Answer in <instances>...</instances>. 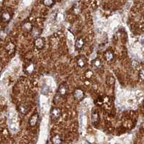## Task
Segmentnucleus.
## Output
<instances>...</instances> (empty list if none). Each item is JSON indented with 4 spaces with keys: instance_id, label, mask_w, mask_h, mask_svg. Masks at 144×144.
I'll list each match as a JSON object with an SVG mask.
<instances>
[{
    "instance_id": "obj_1",
    "label": "nucleus",
    "mask_w": 144,
    "mask_h": 144,
    "mask_svg": "<svg viewBox=\"0 0 144 144\" xmlns=\"http://www.w3.org/2000/svg\"><path fill=\"white\" fill-rule=\"evenodd\" d=\"M13 16V12L12 11V9L9 8L5 9L4 10L1 11V22L3 23H9Z\"/></svg>"
},
{
    "instance_id": "obj_2",
    "label": "nucleus",
    "mask_w": 144,
    "mask_h": 144,
    "mask_svg": "<svg viewBox=\"0 0 144 144\" xmlns=\"http://www.w3.org/2000/svg\"><path fill=\"white\" fill-rule=\"evenodd\" d=\"M36 69V65L33 61H29L24 66V72L27 74H32L33 73Z\"/></svg>"
},
{
    "instance_id": "obj_3",
    "label": "nucleus",
    "mask_w": 144,
    "mask_h": 144,
    "mask_svg": "<svg viewBox=\"0 0 144 144\" xmlns=\"http://www.w3.org/2000/svg\"><path fill=\"white\" fill-rule=\"evenodd\" d=\"M34 46L38 50H42L46 46V40L43 38L39 37L35 39L34 41Z\"/></svg>"
},
{
    "instance_id": "obj_4",
    "label": "nucleus",
    "mask_w": 144,
    "mask_h": 144,
    "mask_svg": "<svg viewBox=\"0 0 144 144\" xmlns=\"http://www.w3.org/2000/svg\"><path fill=\"white\" fill-rule=\"evenodd\" d=\"M61 116V110L57 107H53L50 110V117L53 120H58Z\"/></svg>"
},
{
    "instance_id": "obj_5",
    "label": "nucleus",
    "mask_w": 144,
    "mask_h": 144,
    "mask_svg": "<svg viewBox=\"0 0 144 144\" xmlns=\"http://www.w3.org/2000/svg\"><path fill=\"white\" fill-rule=\"evenodd\" d=\"M73 95L75 99L76 100H81L84 97V92L81 88H76L73 91Z\"/></svg>"
},
{
    "instance_id": "obj_6",
    "label": "nucleus",
    "mask_w": 144,
    "mask_h": 144,
    "mask_svg": "<svg viewBox=\"0 0 144 144\" xmlns=\"http://www.w3.org/2000/svg\"><path fill=\"white\" fill-rule=\"evenodd\" d=\"M5 50L7 51V53L9 55L12 56L15 53V50H16V46L15 45L14 43L12 42H8L6 45H5Z\"/></svg>"
},
{
    "instance_id": "obj_7",
    "label": "nucleus",
    "mask_w": 144,
    "mask_h": 144,
    "mask_svg": "<svg viewBox=\"0 0 144 144\" xmlns=\"http://www.w3.org/2000/svg\"><path fill=\"white\" fill-rule=\"evenodd\" d=\"M68 91H69L68 86L65 83H63V84H60V86L58 87V94L61 96H64L67 95Z\"/></svg>"
},
{
    "instance_id": "obj_8",
    "label": "nucleus",
    "mask_w": 144,
    "mask_h": 144,
    "mask_svg": "<svg viewBox=\"0 0 144 144\" xmlns=\"http://www.w3.org/2000/svg\"><path fill=\"white\" fill-rule=\"evenodd\" d=\"M87 63V58L83 55H80L76 58V64L79 68H84Z\"/></svg>"
},
{
    "instance_id": "obj_9",
    "label": "nucleus",
    "mask_w": 144,
    "mask_h": 144,
    "mask_svg": "<svg viewBox=\"0 0 144 144\" xmlns=\"http://www.w3.org/2000/svg\"><path fill=\"white\" fill-rule=\"evenodd\" d=\"M38 118H39L38 113V112L33 113L32 115H31V117L30 118V119H29V125H30L31 127L35 126L36 124H37L38 122Z\"/></svg>"
},
{
    "instance_id": "obj_10",
    "label": "nucleus",
    "mask_w": 144,
    "mask_h": 144,
    "mask_svg": "<svg viewBox=\"0 0 144 144\" xmlns=\"http://www.w3.org/2000/svg\"><path fill=\"white\" fill-rule=\"evenodd\" d=\"M33 27H34L33 25L30 21H24L23 23V24H22V28L25 32H31Z\"/></svg>"
},
{
    "instance_id": "obj_11",
    "label": "nucleus",
    "mask_w": 144,
    "mask_h": 144,
    "mask_svg": "<svg viewBox=\"0 0 144 144\" xmlns=\"http://www.w3.org/2000/svg\"><path fill=\"white\" fill-rule=\"evenodd\" d=\"M17 109H18L19 112L21 113L22 115H26L28 112V111H29V107H28L27 104H25V103L20 104L18 106Z\"/></svg>"
},
{
    "instance_id": "obj_12",
    "label": "nucleus",
    "mask_w": 144,
    "mask_h": 144,
    "mask_svg": "<svg viewBox=\"0 0 144 144\" xmlns=\"http://www.w3.org/2000/svg\"><path fill=\"white\" fill-rule=\"evenodd\" d=\"M104 58L107 61V62H110L114 59V53L112 50H107L106 51H104Z\"/></svg>"
},
{
    "instance_id": "obj_13",
    "label": "nucleus",
    "mask_w": 144,
    "mask_h": 144,
    "mask_svg": "<svg viewBox=\"0 0 144 144\" xmlns=\"http://www.w3.org/2000/svg\"><path fill=\"white\" fill-rule=\"evenodd\" d=\"M84 43H85L84 40L82 38H81V37L80 38H78L76 39V42H75V48L77 50H81L84 47Z\"/></svg>"
},
{
    "instance_id": "obj_14",
    "label": "nucleus",
    "mask_w": 144,
    "mask_h": 144,
    "mask_svg": "<svg viewBox=\"0 0 144 144\" xmlns=\"http://www.w3.org/2000/svg\"><path fill=\"white\" fill-rule=\"evenodd\" d=\"M51 141L53 144H62L63 143V138L62 137L56 134L55 136H53L51 138Z\"/></svg>"
},
{
    "instance_id": "obj_15",
    "label": "nucleus",
    "mask_w": 144,
    "mask_h": 144,
    "mask_svg": "<svg viewBox=\"0 0 144 144\" xmlns=\"http://www.w3.org/2000/svg\"><path fill=\"white\" fill-rule=\"evenodd\" d=\"M91 120H92V122L94 125L97 124V123L99 122V120H100V118H99V113L97 112H92V116H91Z\"/></svg>"
},
{
    "instance_id": "obj_16",
    "label": "nucleus",
    "mask_w": 144,
    "mask_h": 144,
    "mask_svg": "<svg viewBox=\"0 0 144 144\" xmlns=\"http://www.w3.org/2000/svg\"><path fill=\"white\" fill-rule=\"evenodd\" d=\"M106 82H107V85H109V86H113L115 84V77L113 76H112V75H109V76H107Z\"/></svg>"
},
{
    "instance_id": "obj_17",
    "label": "nucleus",
    "mask_w": 144,
    "mask_h": 144,
    "mask_svg": "<svg viewBox=\"0 0 144 144\" xmlns=\"http://www.w3.org/2000/svg\"><path fill=\"white\" fill-rule=\"evenodd\" d=\"M92 64L95 68H97V69H99V68H100L102 66V61H101V60L99 58H95V59H94L92 61Z\"/></svg>"
},
{
    "instance_id": "obj_18",
    "label": "nucleus",
    "mask_w": 144,
    "mask_h": 144,
    "mask_svg": "<svg viewBox=\"0 0 144 144\" xmlns=\"http://www.w3.org/2000/svg\"><path fill=\"white\" fill-rule=\"evenodd\" d=\"M42 3L44 6L50 7H53L56 4V1L53 0H44V1H43Z\"/></svg>"
},
{
    "instance_id": "obj_19",
    "label": "nucleus",
    "mask_w": 144,
    "mask_h": 144,
    "mask_svg": "<svg viewBox=\"0 0 144 144\" xmlns=\"http://www.w3.org/2000/svg\"><path fill=\"white\" fill-rule=\"evenodd\" d=\"M31 33H32V36H34V37H35L37 38H39L40 37L39 35H40V34L41 33V31H40V29L38 27H34Z\"/></svg>"
},
{
    "instance_id": "obj_20",
    "label": "nucleus",
    "mask_w": 144,
    "mask_h": 144,
    "mask_svg": "<svg viewBox=\"0 0 144 144\" xmlns=\"http://www.w3.org/2000/svg\"><path fill=\"white\" fill-rule=\"evenodd\" d=\"M93 75H94V73H93V72L91 69L87 70L85 72V73H84V76H85V78L87 79H90L93 76Z\"/></svg>"
},
{
    "instance_id": "obj_21",
    "label": "nucleus",
    "mask_w": 144,
    "mask_h": 144,
    "mask_svg": "<svg viewBox=\"0 0 144 144\" xmlns=\"http://www.w3.org/2000/svg\"><path fill=\"white\" fill-rule=\"evenodd\" d=\"M104 102V98L103 96H99L96 100H95V104L98 106L102 105Z\"/></svg>"
},
{
    "instance_id": "obj_22",
    "label": "nucleus",
    "mask_w": 144,
    "mask_h": 144,
    "mask_svg": "<svg viewBox=\"0 0 144 144\" xmlns=\"http://www.w3.org/2000/svg\"><path fill=\"white\" fill-rule=\"evenodd\" d=\"M42 94L43 95H48V92H49V88H48V87L47 86H46V87H43V89H42Z\"/></svg>"
},
{
    "instance_id": "obj_23",
    "label": "nucleus",
    "mask_w": 144,
    "mask_h": 144,
    "mask_svg": "<svg viewBox=\"0 0 144 144\" xmlns=\"http://www.w3.org/2000/svg\"><path fill=\"white\" fill-rule=\"evenodd\" d=\"M139 77L142 81H144V69H142L139 72Z\"/></svg>"
},
{
    "instance_id": "obj_24",
    "label": "nucleus",
    "mask_w": 144,
    "mask_h": 144,
    "mask_svg": "<svg viewBox=\"0 0 144 144\" xmlns=\"http://www.w3.org/2000/svg\"><path fill=\"white\" fill-rule=\"evenodd\" d=\"M1 133H2V135L4 136V137H6V136L9 135L8 130H7V128H4V129L2 130V131H1Z\"/></svg>"
},
{
    "instance_id": "obj_25",
    "label": "nucleus",
    "mask_w": 144,
    "mask_h": 144,
    "mask_svg": "<svg viewBox=\"0 0 144 144\" xmlns=\"http://www.w3.org/2000/svg\"><path fill=\"white\" fill-rule=\"evenodd\" d=\"M73 12H74L75 14H77V13L79 12V9L77 7V6H74V5H73Z\"/></svg>"
},
{
    "instance_id": "obj_26",
    "label": "nucleus",
    "mask_w": 144,
    "mask_h": 144,
    "mask_svg": "<svg viewBox=\"0 0 144 144\" xmlns=\"http://www.w3.org/2000/svg\"><path fill=\"white\" fill-rule=\"evenodd\" d=\"M83 144H89V143H88L87 141H86V142H84Z\"/></svg>"
}]
</instances>
